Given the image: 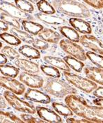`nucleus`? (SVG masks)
<instances>
[{
    "instance_id": "obj_1",
    "label": "nucleus",
    "mask_w": 103,
    "mask_h": 123,
    "mask_svg": "<svg viewBox=\"0 0 103 123\" xmlns=\"http://www.w3.org/2000/svg\"><path fill=\"white\" fill-rule=\"evenodd\" d=\"M65 102L76 116L91 123H103V106L91 105L84 98L76 94L67 95Z\"/></svg>"
},
{
    "instance_id": "obj_2",
    "label": "nucleus",
    "mask_w": 103,
    "mask_h": 123,
    "mask_svg": "<svg viewBox=\"0 0 103 123\" xmlns=\"http://www.w3.org/2000/svg\"><path fill=\"white\" fill-rule=\"evenodd\" d=\"M52 6L60 13L75 18H89V8L81 2L74 0H52Z\"/></svg>"
},
{
    "instance_id": "obj_3",
    "label": "nucleus",
    "mask_w": 103,
    "mask_h": 123,
    "mask_svg": "<svg viewBox=\"0 0 103 123\" xmlns=\"http://www.w3.org/2000/svg\"><path fill=\"white\" fill-rule=\"evenodd\" d=\"M41 89L48 94L60 98L69 94H76L77 90L64 80L48 77L45 79V84Z\"/></svg>"
},
{
    "instance_id": "obj_4",
    "label": "nucleus",
    "mask_w": 103,
    "mask_h": 123,
    "mask_svg": "<svg viewBox=\"0 0 103 123\" xmlns=\"http://www.w3.org/2000/svg\"><path fill=\"white\" fill-rule=\"evenodd\" d=\"M4 97L6 102L17 111L30 114H34L36 113V107L34 106L27 101L21 99L13 92L6 90L4 92Z\"/></svg>"
},
{
    "instance_id": "obj_5",
    "label": "nucleus",
    "mask_w": 103,
    "mask_h": 123,
    "mask_svg": "<svg viewBox=\"0 0 103 123\" xmlns=\"http://www.w3.org/2000/svg\"><path fill=\"white\" fill-rule=\"evenodd\" d=\"M65 79L69 84L86 93H91L97 88V84L88 78H85L70 72H63Z\"/></svg>"
},
{
    "instance_id": "obj_6",
    "label": "nucleus",
    "mask_w": 103,
    "mask_h": 123,
    "mask_svg": "<svg viewBox=\"0 0 103 123\" xmlns=\"http://www.w3.org/2000/svg\"><path fill=\"white\" fill-rule=\"evenodd\" d=\"M59 44L61 48L65 53L70 55L72 57H74L81 61L87 60V57L86 55L85 50L79 44L68 39L61 40Z\"/></svg>"
},
{
    "instance_id": "obj_7",
    "label": "nucleus",
    "mask_w": 103,
    "mask_h": 123,
    "mask_svg": "<svg viewBox=\"0 0 103 123\" xmlns=\"http://www.w3.org/2000/svg\"><path fill=\"white\" fill-rule=\"evenodd\" d=\"M0 10L8 14L17 20H33L34 17L29 13L23 12L16 5L6 1H0Z\"/></svg>"
},
{
    "instance_id": "obj_8",
    "label": "nucleus",
    "mask_w": 103,
    "mask_h": 123,
    "mask_svg": "<svg viewBox=\"0 0 103 123\" xmlns=\"http://www.w3.org/2000/svg\"><path fill=\"white\" fill-rule=\"evenodd\" d=\"M0 86L17 95H21L26 91V87L23 83L10 77L0 76Z\"/></svg>"
},
{
    "instance_id": "obj_9",
    "label": "nucleus",
    "mask_w": 103,
    "mask_h": 123,
    "mask_svg": "<svg viewBox=\"0 0 103 123\" xmlns=\"http://www.w3.org/2000/svg\"><path fill=\"white\" fill-rule=\"evenodd\" d=\"M80 43L82 46L91 51L103 55V43L96 36L90 34H84L80 38Z\"/></svg>"
},
{
    "instance_id": "obj_10",
    "label": "nucleus",
    "mask_w": 103,
    "mask_h": 123,
    "mask_svg": "<svg viewBox=\"0 0 103 123\" xmlns=\"http://www.w3.org/2000/svg\"><path fill=\"white\" fill-rule=\"evenodd\" d=\"M19 79L21 83L31 88H41L44 84V80L42 77L27 72L20 73Z\"/></svg>"
},
{
    "instance_id": "obj_11",
    "label": "nucleus",
    "mask_w": 103,
    "mask_h": 123,
    "mask_svg": "<svg viewBox=\"0 0 103 123\" xmlns=\"http://www.w3.org/2000/svg\"><path fill=\"white\" fill-rule=\"evenodd\" d=\"M24 98L28 101L43 104H48L51 102V98L49 95L36 88L27 89L24 94Z\"/></svg>"
},
{
    "instance_id": "obj_12",
    "label": "nucleus",
    "mask_w": 103,
    "mask_h": 123,
    "mask_svg": "<svg viewBox=\"0 0 103 123\" xmlns=\"http://www.w3.org/2000/svg\"><path fill=\"white\" fill-rule=\"evenodd\" d=\"M36 112L39 117L45 120L46 123H63V120L58 114L47 107L36 106Z\"/></svg>"
},
{
    "instance_id": "obj_13",
    "label": "nucleus",
    "mask_w": 103,
    "mask_h": 123,
    "mask_svg": "<svg viewBox=\"0 0 103 123\" xmlns=\"http://www.w3.org/2000/svg\"><path fill=\"white\" fill-rule=\"evenodd\" d=\"M14 64L17 68L23 70L24 72L33 74H36L40 72V68L36 63L26 59H22L19 57L17 58L14 60Z\"/></svg>"
},
{
    "instance_id": "obj_14",
    "label": "nucleus",
    "mask_w": 103,
    "mask_h": 123,
    "mask_svg": "<svg viewBox=\"0 0 103 123\" xmlns=\"http://www.w3.org/2000/svg\"><path fill=\"white\" fill-rule=\"evenodd\" d=\"M84 72L88 79L103 86V69L96 66L84 67Z\"/></svg>"
},
{
    "instance_id": "obj_15",
    "label": "nucleus",
    "mask_w": 103,
    "mask_h": 123,
    "mask_svg": "<svg viewBox=\"0 0 103 123\" xmlns=\"http://www.w3.org/2000/svg\"><path fill=\"white\" fill-rule=\"evenodd\" d=\"M69 22L74 29L83 34H90L92 31L91 25L81 18H71Z\"/></svg>"
},
{
    "instance_id": "obj_16",
    "label": "nucleus",
    "mask_w": 103,
    "mask_h": 123,
    "mask_svg": "<svg viewBox=\"0 0 103 123\" xmlns=\"http://www.w3.org/2000/svg\"><path fill=\"white\" fill-rule=\"evenodd\" d=\"M38 36L45 42L52 44H57L61 40V36L57 31L49 28H43L39 33Z\"/></svg>"
},
{
    "instance_id": "obj_17",
    "label": "nucleus",
    "mask_w": 103,
    "mask_h": 123,
    "mask_svg": "<svg viewBox=\"0 0 103 123\" xmlns=\"http://www.w3.org/2000/svg\"><path fill=\"white\" fill-rule=\"evenodd\" d=\"M35 17L41 22L49 25H62L66 23V21L63 18L54 16L52 14H46L41 12L36 13L35 14Z\"/></svg>"
},
{
    "instance_id": "obj_18",
    "label": "nucleus",
    "mask_w": 103,
    "mask_h": 123,
    "mask_svg": "<svg viewBox=\"0 0 103 123\" xmlns=\"http://www.w3.org/2000/svg\"><path fill=\"white\" fill-rule=\"evenodd\" d=\"M43 60L49 64V65L53 66L58 69L63 70L64 72H70V68L66 64L62 58L51 55H47L43 57Z\"/></svg>"
},
{
    "instance_id": "obj_19",
    "label": "nucleus",
    "mask_w": 103,
    "mask_h": 123,
    "mask_svg": "<svg viewBox=\"0 0 103 123\" xmlns=\"http://www.w3.org/2000/svg\"><path fill=\"white\" fill-rule=\"evenodd\" d=\"M21 25L24 30L30 34L36 36L43 29V26L40 23L34 22L32 20H22Z\"/></svg>"
},
{
    "instance_id": "obj_20",
    "label": "nucleus",
    "mask_w": 103,
    "mask_h": 123,
    "mask_svg": "<svg viewBox=\"0 0 103 123\" xmlns=\"http://www.w3.org/2000/svg\"><path fill=\"white\" fill-rule=\"evenodd\" d=\"M19 52L24 57L30 60H36L41 57L39 51L34 47H31L28 44H24L19 48Z\"/></svg>"
},
{
    "instance_id": "obj_21",
    "label": "nucleus",
    "mask_w": 103,
    "mask_h": 123,
    "mask_svg": "<svg viewBox=\"0 0 103 123\" xmlns=\"http://www.w3.org/2000/svg\"><path fill=\"white\" fill-rule=\"evenodd\" d=\"M58 30L62 35L68 40L74 43H79L81 36L78 31L73 27L68 26H61L58 27Z\"/></svg>"
},
{
    "instance_id": "obj_22",
    "label": "nucleus",
    "mask_w": 103,
    "mask_h": 123,
    "mask_svg": "<svg viewBox=\"0 0 103 123\" xmlns=\"http://www.w3.org/2000/svg\"><path fill=\"white\" fill-rule=\"evenodd\" d=\"M63 60L69 68H72L77 73H81L85 67V64L82 62L76 59L74 57H72L71 55H67L64 57Z\"/></svg>"
},
{
    "instance_id": "obj_23",
    "label": "nucleus",
    "mask_w": 103,
    "mask_h": 123,
    "mask_svg": "<svg viewBox=\"0 0 103 123\" xmlns=\"http://www.w3.org/2000/svg\"><path fill=\"white\" fill-rule=\"evenodd\" d=\"M52 107L54 111L59 115L63 116L65 117H72L74 115V112L67 105H65L61 103L54 102L52 103Z\"/></svg>"
},
{
    "instance_id": "obj_24",
    "label": "nucleus",
    "mask_w": 103,
    "mask_h": 123,
    "mask_svg": "<svg viewBox=\"0 0 103 123\" xmlns=\"http://www.w3.org/2000/svg\"><path fill=\"white\" fill-rule=\"evenodd\" d=\"M10 32H11V34L17 36L21 41H23L27 44H32V43L34 40V38L32 36L31 34L27 33V31H24L15 28V27H13L10 30Z\"/></svg>"
},
{
    "instance_id": "obj_25",
    "label": "nucleus",
    "mask_w": 103,
    "mask_h": 123,
    "mask_svg": "<svg viewBox=\"0 0 103 123\" xmlns=\"http://www.w3.org/2000/svg\"><path fill=\"white\" fill-rule=\"evenodd\" d=\"M21 118L8 111L0 110V123H23Z\"/></svg>"
},
{
    "instance_id": "obj_26",
    "label": "nucleus",
    "mask_w": 103,
    "mask_h": 123,
    "mask_svg": "<svg viewBox=\"0 0 103 123\" xmlns=\"http://www.w3.org/2000/svg\"><path fill=\"white\" fill-rule=\"evenodd\" d=\"M0 73L2 75L6 77H10L15 78L18 76L19 73V68L16 66L9 64H1L0 65Z\"/></svg>"
},
{
    "instance_id": "obj_27",
    "label": "nucleus",
    "mask_w": 103,
    "mask_h": 123,
    "mask_svg": "<svg viewBox=\"0 0 103 123\" xmlns=\"http://www.w3.org/2000/svg\"><path fill=\"white\" fill-rule=\"evenodd\" d=\"M36 7L41 13L46 14H54L56 13V10L46 0H39L37 1Z\"/></svg>"
},
{
    "instance_id": "obj_28",
    "label": "nucleus",
    "mask_w": 103,
    "mask_h": 123,
    "mask_svg": "<svg viewBox=\"0 0 103 123\" xmlns=\"http://www.w3.org/2000/svg\"><path fill=\"white\" fill-rule=\"evenodd\" d=\"M0 38L10 45L19 46V44H21V41L17 36H15L13 34L7 33L6 31L0 33Z\"/></svg>"
},
{
    "instance_id": "obj_29",
    "label": "nucleus",
    "mask_w": 103,
    "mask_h": 123,
    "mask_svg": "<svg viewBox=\"0 0 103 123\" xmlns=\"http://www.w3.org/2000/svg\"><path fill=\"white\" fill-rule=\"evenodd\" d=\"M86 55L95 66L103 69V56L102 55L93 51H87Z\"/></svg>"
},
{
    "instance_id": "obj_30",
    "label": "nucleus",
    "mask_w": 103,
    "mask_h": 123,
    "mask_svg": "<svg viewBox=\"0 0 103 123\" xmlns=\"http://www.w3.org/2000/svg\"><path fill=\"white\" fill-rule=\"evenodd\" d=\"M15 5L23 12L27 13H32L34 10V8L31 2L27 0H14Z\"/></svg>"
},
{
    "instance_id": "obj_31",
    "label": "nucleus",
    "mask_w": 103,
    "mask_h": 123,
    "mask_svg": "<svg viewBox=\"0 0 103 123\" xmlns=\"http://www.w3.org/2000/svg\"><path fill=\"white\" fill-rule=\"evenodd\" d=\"M41 70L45 75L51 77L53 78H59L61 77V73L57 68L53 66L41 65Z\"/></svg>"
},
{
    "instance_id": "obj_32",
    "label": "nucleus",
    "mask_w": 103,
    "mask_h": 123,
    "mask_svg": "<svg viewBox=\"0 0 103 123\" xmlns=\"http://www.w3.org/2000/svg\"><path fill=\"white\" fill-rule=\"evenodd\" d=\"M0 18L6 24L9 25L13 27H15L17 29H20V27H21V25L17 18H14L13 17L10 16L8 14L5 13L4 12H2L0 14Z\"/></svg>"
},
{
    "instance_id": "obj_33",
    "label": "nucleus",
    "mask_w": 103,
    "mask_h": 123,
    "mask_svg": "<svg viewBox=\"0 0 103 123\" xmlns=\"http://www.w3.org/2000/svg\"><path fill=\"white\" fill-rule=\"evenodd\" d=\"M1 53L10 60H14L15 59L20 57L19 52L10 46H5L1 49Z\"/></svg>"
},
{
    "instance_id": "obj_34",
    "label": "nucleus",
    "mask_w": 103,
    "mask_h": 123,
    "mask_svg": "<svg viewBox=\"0 0 103 123\" xmlns=\"http://www.w3.org/2000/svg\"><path fill=\"white\" fill-rule=\"evenodd\" d=\"M20 118L24 123H46L45 120L41 118H35L33 116L30 115L28 113H23L20 115Z\"/></svg>"
},
{
    "instance_id": "obj_35",
    "label": "nucleus",
    "mask_w": 103,
    "mask_h": 123,
    "mask_svg": "<svg viewBox=\"0 0 103 123\" xmlns=\"http://www.w3.org/2000/svg\"><path fill=\"white\" fill-rule=\"evenodd\" d=\"M32 44L34 48L41 51H45L49 47V44L41 38H34Z\"/></svg>"
},
{
    "instance_id": "obj_36",
    "label": "nucleus",
    "mask_w": 103,
    "mask_h": 123,
    "mask_svg": "<svg viewBox=\"0 0 103 123\" xmlns=\"http://www.w3.org/2000/svg\"><path fill=\"white\" fill-rule=\"evenodd\" d=\"M87 4L96 9L103 8V0H82Z\"/></svg>"
},
{
    "instance_id": "obj_37",
    "label": "nucleus",
    "mask_w": 103,
    "mask_h": 123,
    "mask_svg": "<svg viewBox=\"0 0 103 123\" xmlns=\"http://www.w3.org/2000/svg\"><path fill=\"white\" fill-rule=\"evenodd\" d=\"M66 123H92L90 120H88L87 119L82 118L79 120V119H76L74 118H67L66 119Z\"/></svg>"
},
{
    "instance_id": "obj_38",
    "label": "nucleus",
    "mask_w": 103,
    "mask_h": 123,
    "mask_svg": "<svg viewBox=\"0 0 103 123\" xmlns=\"http://www.w3.org/2000/svg\"><path fill=\"white\" fill-rule=\"evenodd\" d=\"M93 95L98 98H103V87H97L93 91Z\"/></svg>"
},
{
    "instance_id": "obj_39",
    "label": "nucleus",
    "mask_w": 103,
    "mask_h": 123,
    "mask_svg": "<svg viewBox=\"0 0 103 123\" xmlns=\"http://www.w3.org/2000/svg\"><path fill=\"white\" fill-rule=\"evenodd\" d=\"M7 107V103L4 97H2V95L0 94V109H4Z\"/></svg>"
},
{
    "instance_id": "obj_40",
    "label": "nucleus",
    "mask_w": 103,
    "mask_h": 123,
    "mask_svg": "<svg viewBox=\"0 0 103 123\" xmlns=\"http://www.w3.org/2000/svg\"><path fill=\"white\" fill-rule=\"evenodd\" d=\"M8 30V25L4 22L1 19H0V31H6Z\"/></svg>"
},
{
    "instance_id": "obj_41",
    "label": "nucleus",
    "mask_w": 103,
    "mask_h": 123,
    "mask_svg": "<svg viewBox=\"0 0 103 123\" xmlns=\"http://www.w3.org/2000/svg\"><path fill=\"white\" fill-rule=\"evenodd\" d=\"M8 62L7 57L5 56L2 53H0V65L1 64H5Z\"/></svg>"
},
{
    "instance_id": "obj_42",
    "label": "nucleus",
    "mask_w": 103,
    "mask_h": 123,
    "mask_svg": "<svg viewBox=\"0 0 103 123\" xmlns=\"http://www.w3.org/2000/svg\"><path fill=\"white\" fill-rule=\"evenodd\" d=\"M93 103H94L95 105L99 106H103V98H96L93 101Z\"/></svg>"
},
{
    "instance_id": "obj_43",
    "label": "nucleus",
    "mask_w": 103,
    "mask_h": 123,
    "mask_svg": "<svg viewBox=\"0 0 103 123\" xmlns=\"http://www.w3.org/2000/svg\"><path fill=\"white\" fill-rule=\"evenodd\" d=\"M27 1H29L31 2V3H36V2L39 1V0H27Z\"/></svg>"
},
{
    "instance_id": "obj_44",
    "label": "nucleus",
    "mask_w": 103,
    "mask_h": 123,
    "mask_svg": "<svg viewBox=\"0 0 103 123\" xmlns=\"http://www.w3.org/2000/svg\"><path fill=\"white\" fill-rule=\"evenodd\" d=\"M1 48H2V43L0 42V49H1Z\"/></svg>"
}]
</instances>
